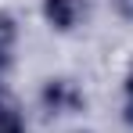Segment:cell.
Listing matches in <instances>:
<instances>
[{"label": "cell", "instance_id": "7", "mask_svg": "<svg viewBox=\"0 0 133 133\" xmlns=\"http://www.w3.org/2000/svg\"><path fill=\"white\" fill-rule=\"evenodd\" d=\"M126 94H130V101H133V76L126 79Z\"/></svg>", "mask_w": 133, "mask_h": 133}, {"label": "cell", "instance_id": "2", "mask_svg": "<svg viewBox=\"0 0 133 133\" xmlns=\"http://www.w3.org/2000/svg\"><path fill=\"white\" fill-rule=\"evenodd\" d=\"M43 15L54 29H72L76 15H79V4L76 0H43Z\"/></svg>", "mask_w": 133, "mask_h": 133}, {"label": "cell", "instance_id": "4", "mask_svg": "<svg viewBox=\"0 0 133 133\" xmlns=\"http://www.w3.org/2000/svg\"><path fill=\"white\" fill-rule=\"evenodd\" d=\"M11 43H15V18L11 15H0V72L11 65Z\"/></svg>", "mask_w": 133, "mask_h": 133}, {"label": "cell", "instance_id": "5", "mask_svg": "<svg viewBox=\"0 0 133 133\" xmlns=\"http://www.w3.org/2000/svg\"><path fill=\"white\" fill-rule=\"evenodd\" d=\"M119 7H122V15H130V18H133V0H119Z\"/></svg>", "mask_w": 133, "mask_h": 133}, {"label": "cell", "instance_id": "3", "mask_svg": "<svg viewBox=\"0 0 133 133\" xmlns=\"http://www.w3.org/2000/svg\"><path fill=\"white\" fill-rule=\"evenodd\" d=\"M22 115H18V108L11 104V97H7V90L0 87V133H22Z\"/></svg>", "mask_w": 133, "mask_h": 133}, {"label": "cell", "instance_id": "1", "mask_svg": "<svg viewBox=\"0 0 133 133\" xmlns=\"http://www.w3.org/2000/svg\"><path fill=\"white\" fill-rule=\"evenodd\" d=\"M43 104L50 111H79L83 108V94L72 87L68 79H54V83H47V90H43Z\"/></svg>", "mask_w": 133, "mask_h": 133}, {"label": "cell", "instance_id": "6", "mask_svg": "<svg viewBox=\"0 0 133 133\" xmlns=\"http://www.w3.org/2000/svg\"><path fill=\"white\" fill-rule=\"evenodd\" d=\"M126 122L133 126V101H130V108H126Z\"/></svg>", "mask_w": 133, "mask_h": 133}]
</instances>
